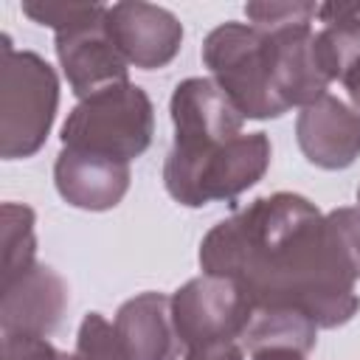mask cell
Masks as SVG:
<instances>
[{"label":"cell","instance_id":"24","mask_svg":"<svg viewBox=\"0 0 360 360\" xmlns=\"http://www.w3.org/2000/svg\"><path fill=\"white\" fill-rule=\"evenodd\" d=\"M357 202H360V188H357Z\"/></svg>","mask_w":360,"mask_h":360},{"label":"cell","instance_id":"12","mask_svg":"<svg viewBox=\"0 0 360 360\" xmlns=\"http://www.w3.org/2000/svg\"><path fill=\"white\" fill-rule=\"evenodd\" d=\"M53 183L65 202L84 211H107L129 188V163L62 146L53 163Z\"/></svg>","mask_w":360,"mask_h":360},{"label":"cell","instance_id":"16","mask_svg":"<svg viewBox=\"0 0 360 360\" xmlns=\"http://www.w3.org/2000/svg\"><path fill=\"white\" fill-rule=\"evenodd\" d=\"M76 360H129L115 323L98 312H87L76 335Z\"/></svg>","mask_w":360,"mask_h":360},{"label":"cell","instance_id":"22","mask_svg":"<svg viewBox=\"0 0 360 360\" xmlns=\"http://www.w3.org/2000/svg\"><path fill=\"white\" fill-rule=\"evenodd\" d=\"M340 82L346 84V93H349V98H352V104H354V112L360 115V59L346 70V76H343Z\"/></svg>","mask_w":360,"mask_h":360},{"label":"cell","instance_id":"17","mask_svg":"<svg viewBox=\"0 0 360 360\" xmlns=\"http://www.w3.org/2000/svg\"><path fill=\"white\" fill-rule=\"evenodd\" d=\"M315 3H301V0H287V3H248L245 14L250 17V25L273 31V28H287V25H301V22H312L318 17Z\"/></svg>","mask_w":360,"mask_h":360},{"label":"cell","instance_id":"7","mask_svg":"<svg viewBox=\"0 0 360 360\" xmlns=\"http://www.w3.org/2000/svg\"><path fill=\"white\" fill-rule=\"evenodd\" d=\"M59 65L79 98L127 82V59L107 31V6H96L82 22L56 31Z\"/></svg>","mask_w":360,"mask_h":360},{"label":"cell","instance_id":"2","mask_svg":"<svg viewBox=\"0 0 360 360\" xmlns=\"http://www.w3.org/2000/svg\"><path fill=\"white\" fill-rule=\"evenodd\" d=\"M270 138L264 132H242L233 141L208 149L172 146L163 163L166 191L188 208L208 202H231L256 186L270 166Z\"/></svg>","mask_w":360,"mask_h":360},{"label":"cell","instance_id":"6","mask_svg":"<svg viewBox=\"0 0 360 360\" xmlns=\"http://www.w3.org/2000/svg\"><path fill=\"white\" fill-rule=\"evenodd\" d=\"M253 304L248 295L222 276H197L172 295V318L183 349L239 340L248 329Z\"/></svg>","mask_w":360,"mask_h":360},{"label":"cell","instance_id":"13","mask_svg":"<svg viewBox=\"0 0 360 360\" xmlns=\"http://www.w3.org/2000/svg\"><path fill=\"white\" fill-rule=\"evenodd\" d=\"M115 329L129 360H177L180 335L172 318V298L163 292H141L115 312Z\"/></svg>","mask_w":360,"mask_h":360},{"label":"cell","instance_id":"19","mask_svg":"<svg viewBox=\"0 0 360 360\" xmlns=\"http://www.w3.org/2000/svg\"><path fill=\"white\" fill-rule=\"evenodd\" d=\"M96 6L98 3H22V11L34 22L62 31V28H70V25L82 22L84 17H90L96 11Z\"/></svg>","mask_w":360,"mask_h":360},{"label":"cell","instance_id":"15","mask_svg":"<svg viewBox=\"0 0 360 360\" xmlns=\"http://www.w3.org/2000/svg\"><path fill=\"white\" fill-rule=\"evenodd\" d=\"M3 273L0 284L17 278L37 264V239H34V211L20 202H3Z\"/></svg>","mask_w":360,"mask_h":360},{"label":"cell","instance_id":"21","mask_svg":"<svg viewBox=\"0 0 360 360\" xmlns=\"http://www.w3.org/2000/svg\"><path fill=\"white\" fill-rule=\"evenodd\" d=\"M183 360H245V346L239 340H219L186 349Z\"/></svg>","mask_w":360,"mask_h":360},{"label":"cell","instance_id":"5","mask_svg":"<svg viewBox=\"0 0 360 360\" xmlns=\"http://www.w3.org/2000/svg\"><path fill=\"white\" fill-rule=\"evenodd\" d=\"M202 62L245 118H278L284 104L273 76V42L248 22H222L202 42Z\"/></svg>","mask_w":360,"mask_h":360},{"label":"cell","instance_id":"23","mask_svg":"<svg viewBox=\"0 0 360 360\" xmlns=\"http://www.w3.org/2000/svg\"><path fill=\"white\" fill-rule=\"evenodd\" d=\"M253 360H307V354L298 349H259L253 352Z\"/></svg>","mask_w":360,"mask_h":360},{"label":"cell","instance_id":"18","mask_svg":"<svg viewBox=\"0 0 360 360\" xmlns=\"http://www.w3.org/2000/svg\"><path fill=\"white\" fill-rule=\"evenodd\" d=\"M326 225L352 276L360 278V208H335L326 214Z\"/></svg>","mask_w":360,"mask_h":360},{"label":"cell","instance_id":"11","mask_svg":"<svg viewBox=\"0 0 360 360\" xmlns=\"http://www.w3.org/2000/svg\"><path fill=\"white\" fill-rule=\"evenodd\" d=\"M295 138L304 158L318 169H346L360 158V115L335 96H321L301 107Z\"/></svg>","mask_w":360,"mask_h":360},{"label":"cell","instance_id":"14","mask_svg":"<svg viewBox=\"0 0 360 360\" xmlns=\"http://www.w3.org/2000/svg\"><path fill=\"white\" fill-rule=\"evenodd\" d=\"M318 340V323L295 309H256L250 312L242 346L253 354L259 349H298L309 354Z\"/></svg>","mask_w":360,"mask_h":360},{"label":"cell","instance_id":"8","mask_svg":"<svg viewBox=\"0 0 360 360\" xmlns=\"http://www.w3.org/2000/svg\"><path fill=\"white\" fill-rule=\"evenodd\" d=\"M177 149H208L242 135L245 115L214 79H186L172 93Z\"/></svg>","mask_w":360,"mask_h":360},{"label":"cell","instance_id":"9","mask_svg":"<svg viewBox=\"0 0 360 360\" xmlns=\"http://www.w3.org/2000/svg\"><path fill=\"white\" fill-rule=\"evenodd\" d=\"M107 31L124 59L141 70L166 68L183 42L180 20L155 3H115L107 6Z\"/></svg>","mask_w":360,"mask_h":360},{"label":"cell","instance_id":"1","mask_svg":"<svg viewBox=\"0 0 360 360\" xmlns=\"http://www.w3.org/2000/svg\"><path fill=\"white\" fill-rule=\"evenodd\" d=\"M200 267L231 278L256 309H295L318 329L349 323L360 307L326 214L292 191L259 197L217 222L200 245Z\"/></svg>","mask_w":360,"mask_h":360},{"label":"cell","instance_id":"3","mask_svg":"<svg viewBox=\"0 0 360 360\" xmlns=\"http://www.w3.org/2000/svg\"><path fill=\"white\" fill-rule=\"evenodd\" d=\"M59 104V79L34 51H17L0 37V155L31 158L42 149Z\"/></svg>","mask_w":360,"mask_h":360},{"label":"cell","instance_id":"4","mask_svg":"<svg viewBox=\"0 0 360 360\" xmlns=\"http://www.w3.org/2000/svg\"><path fill=\"white\" fill-rule=\"evenodd\" d=\"M155 135V110L143 87L121 82L82 98L62 127V146L129 163Z\"/></svg>","mask_w":360,"mask_h":360},{"label":"cell","instance_id":"20","mask_svg":"<svg viewBox=\"0 0 360 360\" xmlns=\"http://www.w3.org/2000/svg\"><path fill=\"white\" fill-rule=\"evenodd\" d=\"M3 360H76V357L59 352L48 338L3 335Z\"/></svg>","mask_w":360,"mask_h":360},{"label":"cell","instance_id":"10","mask_svg":"<svg viewBox=\"0 0 360 360\" xmlns=\"http://www.w3.org/2000/svg\"><path fill=\"white\" fill-rule=\"evenodd\" d=\"M0 329L3 335H37L48 338L65 315L68 284L48 264H34L11 281L0 284Z\"/></svg>","mask_w":360,"mask_h":360}]
</instances>
